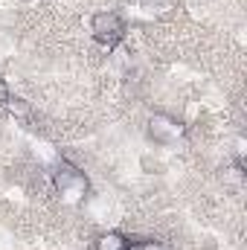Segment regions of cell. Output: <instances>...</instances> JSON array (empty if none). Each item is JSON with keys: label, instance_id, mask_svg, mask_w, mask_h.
<instances>
[{"label": "cell", "instance_id": "6", "mask_svg": "<svg viewBox=\"0 0 247 250\" xmlns=\"http://www.w3.org/2000/svg\"><path fill=\"white\" fill-rule=\"evenodd\" d=\"M3 108H6L12 117H29V111H32V108H29V102H26V99H21V96H9V102H6Z\"/></svg>", "mask_w": 247, "mask_h": 250}, {"label": "cell", "instance_id": "1", "mask_svg": "<svg viewBox=\"0 0 247 250\" xmlns=\"http://www.w3.org/2000/svg\"><path fill=\"white\" fill-rule=\"evenodd\" d=\"M53 189H56V195L62 198V204L79 207V204H84L87 195H90V178H87L79 166L62 160V163L56 166V172H53Z\"/></svg>", "mask_w": 247, "mask_h": 250}, {"label": "cell", "instance_id": "3", "mask_svg": "<svg viewBox=\"0 0 247 250\" xmlns=\"http://www.w3.org/2000/svg\"><path fill=\"white\" fill-rule=\"evenodd\" d=\"M145 131H148V140L157 146H175L186 137V125L169 114H151Z\"/></svg>", "mask_w": 247, "mask_h": 250}, {"label": "cell", "instance_id": "8", "mask_svg": "<svg viewBox=\"0 0 247 250\" xmlns=\"http://www.w3.org/2000/svg\"><path fill=\"white\" fill-rule=\"evenodd\" d=\"M9 96H12V90H9V84H6V82L0 79V108H3L6 102H9Z\"/></svg>", "mask_w": 247, "mask_h": 250}, {"label": "cell", "instance_id": "2", "mask_svg": "<svg viewBox=\"0 0 247 250\" xmlns=\"http://www.w3.org/2000/svg\"><path fill=\"white\" fill-rule=\"evenodd\" d=\"M125 21L120 12L114 9H102L90 18V38L102 47V50H114L125 41Z\"/></svg>", "mask_w": 247, "mask_h": 250}, {"label": "cell", "instance_id": "5", "mask_svg": "<svg viewBox=\"0 0 247 250\" xmlns=\"http://www.w3.org/2000/svg\"><path fill=\"white\" fill-rule=\"evenodd\" d=\"M224 184L227 187H242L245 184V166H242V160H236L230 169H224Z\"/></svg>", "mask_w": 247, "mask_h": 250}, {"label": "cell", "instance_id": "7", "mask_svg": "<svg viewBox=\"0 0 247 250\" xmlns=\"http://www.w3.org/2000/svg\"><path fill=\"white\" fill-rule=\"evenodd\" d=\"M131 250H169L163 242H154V239H143V242H134Z\"/></svg>", "mask_w": 247, "mask_h": 250}, {"label": "cell", "instance_id": "4", "mask_svg": "<svg viewBox=\"0 0 247 250\" xmlns=\"http://www.w3.org/2000/svg\"><path fill=\"white\" fill-rule=\"evenodd\" d=\"M93 250H131V239L123 236V233H117V230H108V233L96 236Z\"/></svg>", "mask_w": 247, "mask_h": 250}]
</instances>
